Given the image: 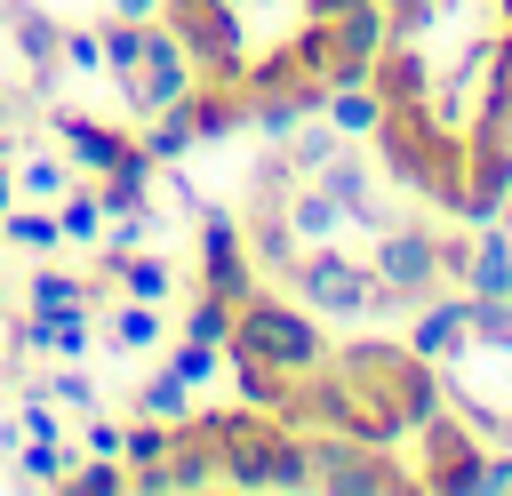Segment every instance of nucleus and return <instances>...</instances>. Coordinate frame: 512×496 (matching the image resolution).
Listing matches in <instances>:
<instances>
[{
  "label": "nucleus",
  "instance_id": "1",
  "mask_svg": "<svg viewBox=\"0 0 512 496\" xmlns=\"http://www.w3.org/2000/svg\"><path fill=\"white\" fill-rule=\"evenodd\" d=\"M368 144L384 152V168H392L400 192H416V200H432V208L456 216V192H464V128H448L432 104H384V120H376Z\"/></svg>",
  "mask_w": 512,
  "mask_h": 496
},
{
  "label": "nucleus",
  "instance_id": "2",
  "mask_svg": "<svg viewBox=\"0 0 512 496\" xmlns=\"http://www.w3.org/2000/svg\"><path fill=\"white\" fill-rule=\"evenodd\" d=\"M328 360H336V376H344L352 392H368L376 408H392L408 432H416L424 416H440V408H448L440 368H432L424 352H408L400 336H352V344H328Z\"/></svg>",
  "mask_w": 512,
  "mask_h": 496
},
{
  "label": "nucleus",
  "instance_id": "3",
  "mask_svg": "<svg viewBox=\"0 0 512 496\" xmlns=\"http://www.w3.org/2000/svg\"><path fill=\"white\" fill-rule=\"evenodd\" d=\"M224 344L256 352V360L280 368V376H304V368L328 360L320 312H304V304H288V296H272V288H248V296L232 304V336H224Z\"/></svg>",
  "mask_w": 512,
  "mask_h": 496
},
{
  "label": "nucleus",
  "instance_id": "4",
  "mask_svg": "<svg viewBox=\"0 0 512 496\" xmlns=\"http://www.w3.org/2000/svg\"><path fill=\"white\" fill-rule=\"evenodd\" d=\"M304 456H312V488L320 496H408L416 472L376 448V440H352V432H304Z\"/></svg>",
  "mask_w": 512,
  "mask_h": 496
},
{
  "label": "nucleus",
  "instance_id": "5",
  "mask_svg": "<svg viewBox=\"0 0 512 496\" xmlns=\"http://www.w3.org/2000/svg\"><path fill=\"white\" fill-rule=\"evenodd\" d=\"M368 288H376V272L368 264H352L336 240H312V248H296V264H288V296L304 304V312H320V320H368Z\"/></svg>",
  "mask_w": 512,
  "mask_h": 496
},
{
  "label": "nucleus",
  "instance_id": "6",
  "mask_svg": "<svg viewBox=\"0 0 512 496\" xmlns=\"http://www.w3.org/2000/svg\"><path fill=\"white\" fill-rule=\"evenodd\" d=\"M368 272H376L384 288H400L408 304L440 296V232L416 224V216H392V224L376 232V248H368Z\"/></svg>",
  "mask_w": 512,
  "mask_h": 496
},
{
  "label": "nucleus",
  "instance_id": "7",
  "mask_svg": "<svg viewBox=\"0 0 512 496\" xmlns=\"http://www.w3.org/2000/svg\"><path fill=\"white\" fill-rule=\"evenodd\" d=\"M280 416L272 408H216V448H224V488H248V496H264L272 488V448H280Z\"/></svg>",
  "mask_w": 512,
  "mask_h": 496
},
{
  "label": "nucleus",
  "instance_id": "8",
  "mask_svg": "<svg viewBox=\"0 0 512 496\" xmlns=\"http://www.w3.org/2000/svg\"><path fill=\"white\" fill-rule=\"evenodd\" d=\"M120 96H128V112L144 120V112H160V104H176V96H192V56H184V40L152 16L144 24V64L120 80Z\"/></svg>",
  "mask_w": 512,
  "mask_h": 496
},
{
  "label": "nucleus",
  "instance_id": "9",
  "mask_svg": "<svg viewBox=\"0 0 512 496\" xmlns=\"http://www.w3.org/2000/svg\"><path fill=\"white\" fill-rule=\"evenodd\" d=\"M0 32H8L16 72L32 80V96H48V88L64 80V24H56L48 8H32V0H0Z\"/></svg>",
  "mask_w": 512,
  "mask_h": 496
},
{
  "label": "nucleus",
  "instance_id": "10",
  "mask_svg": "<svg viewBox=\"0 0 512 496\" xmlns=\"http://www.w3.org/2000/svg\"><path fill=\"white\" fill-rule=\"evenodd\" d=\"M200 288L224 296V304H240V296L256 288V256H248V240H240V216L200 208Z\"/></svg>",
  "mask_w": 512,
  "mask_h": 496
},
{
  "label": "nucleus",
  "instance_id": "11",
  "mask_svg": "<svg viewBox=\"0 0 512 496\" xmlns=\"http://www.w3.org/2000/svg\"><path fill=\"white\" fill-rule=\"evenodd\" d=\"M48 128L64 136V168H80V176H104V168H120V152L136 144L120 120H96V112H72V104H48Z\"/></svg>",
  "mask_w": 512,
  "mask_h": 496
},
{
  "label": "nucleus",
  "instance_id": "12",
  "mask_svg": "<svg viewBox=\"0 0 512 496\" xmlns=\"http://www.w3.org/2000/svg\"><path fill=\"white\" fill-rule=\"evenodd\" d=\"M376 48H384V0H360V8L328 16V88L336 80H368Z\"/></svg>",
  "mask_w": 512,
  "mask_h": 496
},
{
  "label": "nucleus",
  "instance_id": "13",
  "mask_svg": "<svg viewBox=\"0 0 512 496\" xmlns=\"http://www.w3.org/2000/svg\"><path fill=\"white\" fill-rule=\"evenodd\" d=\"M368 88H376L384 104H432L440 64H432V48H424V40H384V48H376V64H368Z\"/></svg>",
  "mask_w": 512,
  "mask_h": 496
},
{
  "label": "nucleus",
  "instance_id": "14",
  "mask_svg": "<svg viewBox=\"0 0 512 496\" xmlns=\"http://www.w3.org/2000/svg\"><path fill=\"white\" fill-rule=\"evenodd\" d=\"M400 344L408 352H424L432 368L464 344V288H440V296H424V304H408V328H400Z\"/></svg>",
  "mask_w": 512,
  "mask_h": 496
},
{
  "label": "nucleus",
  "instance_id": "15",
  "mask_svg": "<svg viewBox=\"0 0 512 496\" xmlns=\"http://www.w3.org/2000/svg\"><path fill=\"white\" fill-rule=\"evenodd\" d=\"M96 280H120V288L144 296V304H168V296H176V264L152 256V248H96Z\"/></svg>",
  "mask_w": 512,
  "mask_h": 496
},
{
  "label": "nucleus",
  "instance_id": "16",
  "mask_svg": "<svg viewBox=\"0 0 512 496\" xmlns=\"http://www.w3.org/2000/svg\"><path fill=\"white\" fill-rule=\"evenodd\" d=\"M240 240H248L256 272H288V264H296V248H304L280 200H248V224H240Z\"/></svg>",
  "mask_w": 512,
  "mask_h": 496
},
{
  "label": "nucleus",
  "instance_id": "17",
  "mask_svg": "<svg viewBox=\"0 0 512 496\" xmlns=\"http://www.w3.org/2000/svg\"><path fill=\"white\" fill-rule=\"evenodd\" d=\"M128 136H136V152H152L160 168H176V160L200 144V128H192V104H184V96H176V104H160V112H144Z\"/></svg>",
  "mask_w": 512,
  "mask_h": 496
},
{
  "label": "nucleus",
  "instance_id": "18",
  "mask_svg": "<svg viewBox=\"0 0 512 496\" xmlns=\"http://www.w3.org/2000/svg\"><path fill=\"white\" fill-rule=\"evenodd\" d=\"M320 120L352 144V136H376V120H384V96L368 88V80H336L328 96H320Z\"/></svg>",
  "mask_w": 512,
  "mask_h": 496
},
{
  "label": "nucleus",
  "instance_id": "19",
  "mask_svg": "<svg viewBox=\"0 0 512 496\" xmlns=\"http://www.w3.org/2000/svg\"><path fill=\"white\" fill-rule=\"evenodd\" d=\"M280 208H288V224H296V240H304V248H312V240H336V232H344V208H336V200H328V192H320L312 176H304V184H296V192H288Z\"/></svg>",
  "mask_w": 512,
  "mask_h": 496
},
{
  "label": "nucleus",
  "instance_id": "20",
  "mask_svg": "<svg viewBox=\"0 0 512 496\" xmlns=\"http://www.w3.org/2000/svg\"><path fill=\"white\" fill-rule=\"evenodd\" d=\"M224 368H232V384H240V400H248V408H280V400H288V376H280V368H264L256 352L224 344Z\"/></svg>",
  "mask_w": 512,
  "mask_h": 496
},
{
  "label": "nucleus",
  "instance_id": "21",
  "mask_svg": "<svg viewBox=\"0 0 512 496\" xmlns=\"http://www.w3.org/2000/svg\"><path fill=\"white\" fill-rule=\"evenodd\" d=\"M336 144H344V136H336V128L320 120V112H312V120H296V128L280 136V152H288V168H296V176H320Z\"/></svg>",
  "mask_w": 512,
  "mask_h": 496
},
{
  "label": "nucleus",
  "instance_id": "22",
  "mask_svg": "<svg viewBox=\"0 0 512 496\" xmlns=\"http://www.w3.org/2000/svg\"><path fill=\"white\" fill-rule=\"evenodd\" d=\"M24 304H40V312L96 304V280H72V272H56V264H32V272H24Z\"/></svg>",
  "mask_w": 512,
  "mask_h": 496
},
{
  "label": "nucleus",
  "instance_id": "23",
  "mask_svg": "<svg viewBox=\"0 0 512 496\" xmlns=\"http://www.w3.org/2000/svg\"><path fill=\"white\" fill-rule=\"evenodd\" d=\"M136 416H160V424H176V416H192V384L160 360L144 384H136Z\"/></svg>",
  "mask_w": 512,
  "mask_h": 496
},
{
  "label": "nucleus",
  "instance_id": "24",
  "mask_svg": "<svg viewBox=\"0 0 512 496\" xmlns=\"http://www.w3.org/2000/svg\"><path fill=\"white\" fill-rule=\"evenodd\" d=\"M56 224H64V240L96 248V240H104V208H96V184H64V192H56Z\"/></svg>",
  "mask_w": 512,
  "mask_h": 496
},
{
  "label": "nucleus",
  "instance_id": "25",
  "mask_svg": "<svg viewBox=\"0 0 512 496\" xmlns=\"http://www.w3.org/2000/svg\"><path fill=\"white\" fill-rule=\"evenodd\" d=\"M56 240H64L56 208H8V216H0V248H24V256H40V248H56Z\"/></svg>",
  "mask_w": 512,
  "mask_h": 496
},
{
  "label": "nucleus",
  "instance_id": "26",
  "mask_svg": "<svg viewBox=\"0 0 512 496\" xmlns=\"http://www.w3.org/2000/svg\"><path fill=\"white\" fill-rule=\"evenodd\" d=\"M64 464H72V448L64 440H16V488H56L64 480Z\"/></svg>",
  "mask_w": 512,
  "mask_h": 496
},
{
  "label": "nucleus",
  "instance_id": "27",
  "mask_svg": "<svg viewBox=\"0 0 512 496\" xmlns=\"http://www.w3.org/2000/svg\"><path fill=\"white\" fill-rule=\"evenodd\" d=\"M104 336H112L120 352H152V344H160L168 328H160V304H144V296H128V304L112 312V328H104Z\"/></svg>",
  "mask_w": 512,
  "mask_h": 496
},
{
  "label": "nucleus",
  "instance_id": "28",
  "mask_svg": "<svg viewBox=\"0 0 512 496\" xmlns=\"http://www.w3.org/2000/svg\"><path fill=\"white\" fill-rule=\"evenodd\" d=\"M96 40H104V72H112V80H128V72L144 64V24L104 16V24H96Z\"/></svg>",
  "mask_w": 512,
  "mask_h": 496
},
{
  "label": "nucleus",
  "instance_id": "29",
  "mask_svg": "<svg viewBox=\"0 0 512 496\" xmlns=\"http://www.w3.org/2000/svg\"><path fill=\"white\" fill-rule=\"evenodd\" d=\"M168 368H176V376H184V384L200 392V384H216V376H224V344H200V336H176V344H168Z\"/></svg>",
  "mask_w": 512,
  "mask_h": 496
},
{
  "label": "nucleus",
  "instance_id": "30",
  "mask_svg": "<svg viewBox=\"0 0 512 496\" xmlns=\"http://www.w3.org/2000/svg\"><path fill=\"white\" fill-rule=\"evenodd\" d=\"M56 488H72V496H120L128 488V464L120 456H88V464H64Z\"/></svg>",
  "mask_w": 512,
  "mask_h": 496
},
{
  "label": "nucleus",
  "instance_id": "31",
  "mask_svg": "<svg viewBox=\"0 0 512 496\" xmlns=\"http://www.w3.org/2000/svg\"><path fill=\"white\" fill-rule=\"evenodd\" d=\"M176 336H200V344H224V336H232V304L200 288V296L184 304V320H176Z\"/></svg>",
  "mask_w": 512,
  "mask_h": 496
},
{
  "label": "nucleus",
  "instance_id": "32",
  "mask_svg": "<svg viewBox=\"0 0 512 496\" xmlns=\"http://www.w3.org/2000/svg\"><path fill=\"white\" fill-rule=\"evenodd\" d=\"M72 176H64V160H48V152H24V168H16V192L24 200H56Z\"/></svg>",
  "mask_w": 512,
  "mask_h": 496
},
{
  "label": "nucleus",
  "instance_id": "33",
  "mask_svg": "<svg viewBox=\"0 0 512 496\" xmlns=\"http://www.w3.org/2000/svg\"><path fill=\"white\" fill-rule=\"evenodd\" d=\"M64 72H104V40H96V24H64Z\"/></svg>",
  "mask_w": 512,
  "mask_h": 496
},
{
  "label": "nucleus",
  "instance_id": "34",
  "mask_svg": "<svg viewBox=\"0 0 512 496\" xmlns=\"http://www.w3.org/2000/svg\"><path fill=\"white\" fill-rule=\"evenodd\" d=\"M24 392H48L56 408H96V384H88V376H32Z\"/></svg>",
  "mask_w": 512,
  "mask_h": 496
},
{
  "label": "nucleus",
  "instance_id": "35",
  "mask_svg": "<svg viewBox=\"0 0 512 496\" xmlns=\"http://www.w3.org/2000/svg\"><path fill=\"white\" fill-rule=\"evenodd\" d=\"M120 432H128V424H112V416L88 408V432H80V440H88V456H120Z\"/></svg>",
  "mask_w": 512,
  "mask_h": 496
},
{
  "label": "nucleus",
  "instance_id": "36",
  "mask_svg": "<svg viewBox=\"0 0 512 496\" xmlns=\"http://www.w3.org/2000/svg\"><path fill=\"white\" fill-rule=\"evenodd\" d=\"M112 16H128V24H152V16H160V0H112Z\"/></svg>",
  "mask_w": 512,
  "mask_h": 496
},
{
  "label": "nucleus",
  "instance_id": "37",
  "mask_svg": "<svg viewBox=\"0 0 512 496\" xmlns=\"http://www.w3.org/2000/svg\"><path fill=\"white\" fill-rule=\"evenodd\" d=\"M304 16H344V8H360V0H296Z\"/></svg>",
  "mask_w": 512,
  "mask_h": 496
},
{
  "label": "nucleus",
  "instance_id": "38",
  "mask_svg": "<svg viewBox=\"0 0 512 496\" xmlns=\"http://www.w3.org/2000/svg\"><path fill=\"white\" fill-rule=\"evenodd\" d=\"M16 208V176H8V160H0V216Z\"/></svg>",
  "mask_w": 512,
  "mask_h": 496
},
{
  "label": "nucleus",
  "instance_id": "39",
  "mask_svg": "<svg viewBox=\"0 0 512 496\" xmlns=\"http://www.w3.org/2000/svg\"><path fill=\"white\" fill-rule=\"evenodd\" d=\"M504 224H512V192H504Z\"/></svg>",
  "mask_w": 512,
  "mask_h": 496
},
{
  "label": "nucleus",
  "instance_id": "40",
  "mask_svg": "<svg viewBox=\"0 0 512 496\" xmlns=\"http://www.w3.org/2000/svg\"><path fill=\"white\" fill-rule=\"evenodd\" d=\"M0 312H8V288H0Z\"/></svg>",
  "mask_w": 512,
  "mask_h": 496
},
{
  "label": "nucleus",
  "instance_id": "41",
  "mask_svg": "<svg viewBox=\"0 0 512 496\" xmlns=\"http://www.w3.org/2000/svg\"><path fill=\"white\" fill-rule=\"evenodd\" d=\"M496 8H504V16H512V0H496Z\"/></svg>",
  "mask_w": 512,
  "mask_h": 496
},
{
  "label": "nucleus",
  "instance_id": "42",
  "mask_svg": "<svg viewBox=\"0 0 512 496\" xmlns=\"http://www.w3.org/2000/svg\"><path fill=\"white\" fill-rule=\"evenodd\" d=\"M384 8H392V0H384Z\"/></svg>",
  "mask_w": 512,
  "mask_h": 496
}]
</instances>
